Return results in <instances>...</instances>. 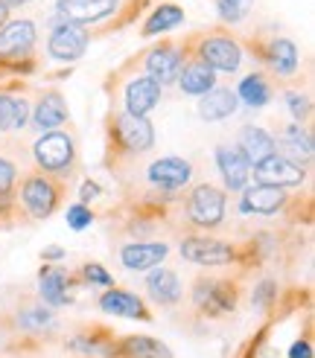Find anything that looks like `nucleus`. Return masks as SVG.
<instances>
[{
  "label": "nucleus",
  "instance_id": "a211bd4d",
  "mask_svg": "<svg viewBox=\"0 0 315 358\" xmlns=\"http://www.w3.org/2000/svg\"><path fill=\"white\" fill-rule=\"evenodd\" d=\"M274 146L284 149V157L292 160V164L301 166V160L307 164V160H312V149H315V143H312V134L304 129L301 122H295V125H286L284 131H280L277 143Z\"/></svg>",
  "mask_w": 315,
  "mask_h": 358
},
{
  "label": "nucleus",
  "instance_id": "c756f323",
  "mask_svg": "<svg viewBox=\"0 0 315 358\" xmlns=\"http://www.w3.org/2000/svg\"><path fill=\"white\" fill-rule=\"evenodd\" d=\"M184 21V12L178 9V6H172V3H167V6H158L149 17H146V24H144V35H161V32H169V29H175Z\"/></svg>",
  "mask_w": 315,
  "mask_h": 358
},
{
  "label": "nucleus",
  "instance_id": "6e6552de",
  "mask_svg": "<svg viewBox=\"0 0 315 358\" xmlns=\"http://www.w3.org/2000/svg\"><path fill=\"white\" fill-rule=\"evenodd\" d=\"M181 257L196 265H225L234 259V248L222 239L210 236H187L181 242Z\"/></svg>",
  "mask_w": 315,
  "mask_h": 358
},
{
  "label": "nucleus",
  "instance_id": "9b49d317",
  "mask_svg": "<svg viewBox=\"0 0 315 358\" xmlns=\"http://www.w3.org/2000/svg\"><path fill=\"white\" fill-rule=\"evenodd\" d=\"M35 47L32 21H6L0 27V59H24Z\"/></svg>",
  "mask_w": 315,
  "mask_h": 358
},
{
  "label": "nucleus",
  "instance_id": "7c9ffc66",
  "mask_svg": "<svg viewBox=\"0 0 315 358\" xmlns=\"http://www.w3.org/2000/svg\"><path fill=\"white\" fill-rule=\"evenodd\" d=\"M216 6H219V17H222V21L239 24L242 17L251 12L254 0H216Z\"/></svg>",
  "mask_w": 315,
  "mask_h": 358
},
{
  "label": "nucleus",
  "instance_id": "f8f14e48",
  "mask_svg": "<svg viewBox=\"0 0 315 358\" xmlns=\"http://www.w3.org/2000/svg\"><path fill=\"white\" fill-rule=\"evenodd\" d=\"M216 166L227 189H245L251 178V164L239 152V146H216Z\"/></svg>",
  "mask_w": 315,
  "mask_h": 358
},
{
  "label": "nucleus",
  "instance_id": "72a5a7b5",
  "mask_svg": "<svg viewBox=\"0 0 315 358\" xmlns=\"http://www.w3.org/2000/svg\"><path fill=\"white\" fill-rule=\"evenodd\" d=\"M94 216H91V210H88L85 204H74L67 210V224L74 227V230H85V227H91Z\"/></svg>",
  "mask_w": 315,
  "mask_h": 358
},
{
  "label": "nucleus",
  "instance_id": "a878e982",
  "mask_svg": "<svg viewBox=\"0 0 315 358\" xmlns=\"http://www.w3.org/2000/svg\"><path fill=\"white\" fill-rule=\"evenodd\" d=\"M41 300L50 303V306H64L70 300L67 297V274L62 268H52V265L41 268Z\"/></svg>",
  "mask_w": 315,
  "mask_h": 358
},
{
  "label": "nucleus",
  "instance_id": "393cba45",
  "mask_svg": "<svg viewBox=\"0 0 315 358\" xmlns=\"http://www.w3.org/2000/svg\"><path fill=\"white\" fill-rule=\"evenodd\" d=\"M29 120V102L24 96L0 94V131H21Z\"/></svg>",
  "mask_w": 315,
  "mask_h": 358
},
{
  "label": "nucleus",
  "instance_id": "b1692460",
  "mask_svg": "<svg viewBox=\"0 0 315 358\" xmlns=\"http://www.w3.org/2000/svg\"><path fill=\"white\" fill-rule=\"evenodd\" d=\"M99 309L108 315H120V317H146L144 300L132 292H120V289H108L99 297Z\"/></svg>",
  "mask_w": 315,
  "mask_h": 358
},
{
  "label": "nucleus",
  "instance_id": "cd10ccee",
  "mask_svg": "<svg viewBox=\"0 0 315 358\" xmlns=\"http://www.w3.org/2000/svg\"><path fill=\"white\" fill-rule=\"evenodd\" d=\"M122 355L126 358H172V352L161 344L155 341V338H146V335H132L122 341Z\"/></svg>",
  "mask_w": 315,
  "mask_h": 358
},
{
  "label": "nucleus",
  "instance_id": "c9c22d12",
  "mask_svg": "<svg viewBox=\"0 0 315 358\" xmlns=\"http://www.w3.org/2000/svg\"><path fill=\"white\" fill-rule=\"evenodd\" d=\"M15 184V164L6 157H0V195H6Z\"/></svg>",
  "mask_w": 315,
  "mask_h": 358
},
{
  "label": "nucleus",
  "instance_id": "c85d7f7f",
  "mask_svg": "<svg viewBox=\"0 0 315 358\" xmlns=\"http://www.w3.org/2000/svg\"><path fill=\"white\" fill-rule=\"evenodd\" d=\"M269 96H272V91H269L266 79H262L260 73H248L237 87V99H242L245 105H251V108H262V105L269 102Z\"/></svg>",
  "mask_w": 315,
  "mask_h": 358
},
{
  "label": "nucleus",
  "instance_id": "39448f33",
  "mask_svg": "<svg viewBox=\"0 0 315 358\" xmlns=\"http://www.w3.org/2000/svg\"><path fill=\"white\" fill-rule=\"evenodd\" d=\"M47 50H50V56L59 59V62H76V59H82L85 50H88V32H85V27L59 21L56 29L50 32Z\"/></svg>",
  "mask_w": 315,
  "mask_h": 358
},
{
  "label": "nucleus",
  "instance_id": "79ce46f5",
  "mask_svg": "<svg viewBox=\"0 0 315 358\" xmlns=\"http://www.w3.org/2000/svg\"><path fill=\"white\" fill-rule=\"evenodd\" d=\"M24 3H29V0H6V6H24Z\"/></svg>",
  "mask_w": 315,
  "mask_h": 358
},
{
  "label": "nucleus",
  "instance_id": "2eb2a0df",
  "mask_svg": "<svg viewBox=\"0 0 315 358\" xmlns=\"http://www.w3.org/2000/svg\"><path fill=\"white\" fill-rule=\"evenodd\" d=\"M286 195L280 187H269V184H254L245 189V195L239 199V210L245 213V216H272V213H277L280 207H284Z\"/></svg>",
  "mask_w": 315,
  "mask_h": 358
},
{
  "label": "nucleus",
  "instance_id": "f704fd0d",
  "mask_svg": "<svg viewBox=\"0 0 315 358\" xmlns=\"http://www.w3.org/2000/svg\"><path fill=\"white\" fill-rule=\"evenodd\" d=\"M82 274H85V280H91V282H97V285H114V277L105 271L102 265H97V262H88V265L82 268Z\"/></svg>",
  "mask_w": 315,
  "mask_h": 358
},
{
  "label": "nucleus",
  "instance_id": "4468645a",
  "mask_svg": "<svg viewBox=\"0 0 315 358\" xmlns=\"http://www.w3.org/2000/svg\"><path fill=\"white\" fill-rule=\"evenodd\" d=\"M169 254L164 242H129L120 248V259L129 271H152L158 268Z\"/></svg>",
  "mask_w": 315,
  "mask_h": 358
},
{
  "label": "nucleus",
  "instance_id": "2f4dec72",
  "mask_svg": "<svg viewBox=\"0 0 315 358\" xmlns=\"http://www.w3.org/2000/svg\"><path fill=\"white\" fill-rule=\"evenodd\" d=\"M18 324L24 329H44V327H52V312L47 309H27L18 315Z\"/></svg>",
  "mask_w": 315,
  "mask_h": 358
},
{
  "label": "nucleus",
  "instance_id": "423d86ee",
  "mask_svg": "<svg viewBox=\"0 0 315 358\" xmlns=\"http://www.w3.org/2000/svg\"><path fill=\"white\" fill-rule=\"evenodd\" d=\"M192 303H196L204 315H225V312H234L237 292H234L231 282L199 280L196 289H192Z\"/></svg>",
  "mask_w": 315,
  "mask_h": 358
},
{
  "label": "nucleus",
  "instance_id": "a19ab883",
  "mask_svg": "<svg viewBox=\"0 0 315 358\" xmlns=\"http://www.w3.org/2000/svg\"><path fill=\"white\" fill-rule=\"evenodd\" d=\"M6 21H9V6H6V0H0V27Z\"/></svg>",
  "mask_w": 315,
  "mask_h": 358
},
{
  "label": "nucleus",
  "instance_id": "bb28decb",
  "mask_svg": "<svg viewBox=\"0 0 315 358\" xmlns=\"http://www.w3.org/2000/svg\"><path fill=\"white\" fill-rule=\"evenodd\" d=\"M269 62L277 76H292L298 70V47L289 38H274L269 47Z\"/></svg>",
  "mask_w": 315,
  "mask_h": 358
},
{
  "label": "nucleus",
  "instance_id": "1a4fd4ad",
  "mask_svg": "<svg viewBox=\"0 0 315 358\" xmlns=\"http://www.w3.org/2000/svg\"><path fill=\"white\" fill-rule=\"evenodd\" d=\"M114 131H117V140H120V146L126 149V152H149L155 146V131H152V122L146 117H134V114H120L117 117V125H114Z\"/></svg>",
  "mask_w": 315,
  "mask_h": 358
},
{
  "label": "nucleus",
  "instance_id": "9d476101",
  "mask_svg": "<svg viewBox=\"0 0 315 358\" xmlns=\"http://www.w3.org/2000/svg\"><path fill=\"white\" fill-rule=\"evenodd\" d=\"M254 175L260 184H269V187H298L304 181V169L292 164V160H286L284 155H269L266 160H260V164L254 166Z\"/></svg>",
  "mask_w": 315,
  "mask_h": 358
},
{
  "label": "nucleus",
  "instance_id": "473e14b6",
  "mask_svg": "<svg viewBox=\"0 0 315 358\" xmlns=\"http://www.w3.org/2000/svg\"><path fill=\"white\" fill-rule=\"evenodd\" d=\"M286 108H289V114L295 117V122H304L307 120V114H309V99L304 96V94H286Z\"/></svg>",
  "mask_w": 315,
  "mask_h": 358
},
{
  "label": "nucleus",
  "instance_id": "dca6fc26",
  "mask_svg": "<svg viewBox=\"0 0 315 358\" xmlns=\"http://www.w3.org/2000/svg\"><path fill=\"white\" fill-rule=\"evenodd\" d=\"M161 91L164 87L158 85L152 76H137L129 82L126 87V114L134 117H146L158 102H161Z\"/></svg>",
  "mask_w": 315,
  "mask_h": 358
},
{
  "label": "nucleus",
  "instance_id": "f03ea898",
  "mask_svg": "<svg viewBox=\"0 0 315 358\" xmlns=\"http://www.w3.org/2000/svg\"><path fill=\"white\" fill-rule=\"evenodd\" d=\"M187 216L196 227H204V230L219 227L225 219V195L210 184L196 187L187 199Z\"/></svg>",
  "mask_w": 315,
  "mask_h": 358
},
{
  "label": "nucleus",
  "instance_id": "4be33fe9",
  "mask_svg": "<svg viewBox=\"0 0 315 358\" xmlns=\"http://www.w3.org/2000/svg\"><path fill=\"white\" fill-rule=\"evenodd\" d=\"M178 87L184 94L190 96H204L207 91H214V85H216V73L210 70L204 62H190L187 67H181V73H178Z\"/></svg>",
  "mask_w": 315,
  "mask_h": 358
},
{
  "label": "nucleus",
  "instance_id": "e433bc0d",
  "mask_svg": "<svg viewBox=\"0 0 315 358\" xmlns=\"http://www.w3.org/2000/svg\"><path fill=\"white\" fill-rule=\"evenodd\" d=\"M274 292H277V289H274V282H272V280L260 282V289L254 292V306H260V309H262V306H269V300L274 297Z\"/></svg>",
  "mask_w": 315,
  "mask_h": 358
},
{
  "label": "nucleus",
  "instance_id": "aec40b11",
  "mask_svg": "<svg viewBox=\"0 0 315 358\" xmlns=\"http://www.w3.org/2000/svg\"><path fill=\"white\" fill-rule=\"evenodd\" d=\"M64 120H67V102L56 91L44 94L38 99V105H35V111H32V125L38 131H56Z\"/></svg>",
  "mask_w": 315,
  "mask_h": 358
},
{
  "label": "nucleus",
  "instance_id": "f257e3e1",
  "mask_svg": "<svg viewBox=\"0 0 315 358\" xmlns=\"http://www.w3.org/2000/svg\"><path fill=\"white\" fill-rule=\"evenodd\" d=\"M32 157L44 172L52 175H64L70 166H74V137L64 134V131H44L32 146Z\"/></svg>",
  "mask_w": 315,
  "mask_h": 358
},
{
  "label": "nucleus",
  "instance_id": "20e7f679",
  "mask_svg": "<svg viewBox=\"0 0 315 358\" xmlns=\"http://www.w3.org/2000/svg\"><path fill=\"white\" fill-rule=\"evenodd\" d=\"M117 12V0H56V17L64 24H97Z\"/></svg>",
  "mask_w": 315,
  "mask_h": 358
},
{
  "label": "nucleus",
  "instance_id": "ddd939ff",
  "mask_svg": "<svg viewBox=\"0 0 315 358\" xmlns=\"http://www.w3.org/2000/svg\"><path fill=\"white\" fill-rule=\"evenodd\" d=\"M181 67H184V52L175 47V44H164V47L152 50L149 56H146V70H149L146 76H152L161 87L178 79Z\"/></svg>",
  "mask_w": 315,
  "mask_h": 358
},
{
  "label": "nucleus",
  "instance_id": "58836bf2",
  "mask_svg": "<svg viewBox=\"0 0 315 358\" xmlns=\"http://www.w3.org/2000/svg\"><path fill=\"white\" fill-rule=\"evenodd\" d=\"M289 358H312V347L307 341H298V344H292Z\"/></svg>",
  "mask_w": 315,
  "mask_h": 358
},
{
  "label": "nucleus",
  "instance_id": "0eeeda50",
  "mask_svg": "<svg viewBox=\"0 0 315 358\" xmlns=\"http://www.w3.org/2000/svg\"><path fill=\"white\" fill-rule=\"evenodd\" d=\"M21 199L35 219H47L59 204V187L47 175H32L21 187Z\"/></svg>",
  "mask_w": 315,
  "mask_h": 358
},
{
  "label": "nucleus",
  "instance_id": "4c0bfd02",
  "mask_svg": "<svg viewBox=\"0 0 315 358\" xmlns=\"http://www.w3.org/2000/svg\"><path fill=\"white\" fill-rule=\"evenodd\" d=\"M99 184H94V181H85L82 184V189H79V195H82V201H94V199H99Z\"/></svg>",
  "mask_w": 315,
  "mask_h": 358
},
{
  "label": "nucleus",
  "instance_id": "f3484780",
  "mask_svg": "<svg viewBox=\"0 0 315 358\" xmlns=\"http://www.w3.org/2000/svg\"><path fill=\"white\" fill-rule=\"evenodd\" d=\"M192 175V166L184 157H161L149 166V181L161 189H181Z\"/></svg>",
  "mask_w": 315,
  "mask_h": 358
},
{
  "label": "nucleus",
  "instance_id": "412c9836",
  "mask_svg": "<svg viewBox=\"0 0 315 358\" xmlns=\"http://www.w3.org/2000/svg\"><path fill=\"white\" fill-rule=\"evenodd\" d=\"M274 137L260 129V125H245V129L239 131V152L248 157V164H260V160H266L269 155H274Z\"/></svg>",
  "mask_w": 315,
  "mask_h": 358
},
{
  "label": "nucleus",
  "instance_id": "7ed1b4c3",
  "mask_svg": "<svg viewBox=\"0 0 315 358\" xmlns=\"http://www.w3.org/2000/svg\"><path fill=\"white\" fill-rule=\"evenodd\" d=\"M199 62H204L210 70H222V73H237L242 64V50L227 35H210L199 44Z\"/></svg>",
  "mask_w": 315,
  "mask_h": 358
},
{
  "label": "nucleus",
  "instance_id": "6ab92c4d",
  "mask_svg": "<svg viewBox=\"0 0 315 358\" xmlns=\"http://www.w3.org/2000/svg\"><path fill=\"white\" fill-rule=\"evenodd\" d=\"M237 108H239L237 94L227 91V87H214V91L199 96V117L207 120V122L227 120L231 114H237Z\"/></svg>",
  "mask_w": 315,
  "mask_h": 358
},
{
  "label": "nucleus",
  "instance_id": "5701e85b",
  "mask_svg": "<svg viewBox=\"0 0 315 358\" xmlns=\"http://www.w3.org/2000/svg\"><path fill=\"white\" fill-rule=\"evenodd\" d=\"M146 289L161 306H169V303L181 300V282L169 268H152L149 277H146Z\"/></svg>",
  "mask_w": 315,
  "mask_h": 358
},
{
  "label": "nucleus",
  "instance_id": "ea45409f",
  "mask_svg": "<svg viewBox=\"0 0 315 358\" xmlns=\"http://www.w3.org/2000/svg\"><path fill=\"white\" fill-rule=\"evenodd\" d=\"M62 257H64L62 248H47V250H44V259H62Z\"/></svg>",
  "mask_w": 315,
  "mask_h": 358
}]
</instances>
